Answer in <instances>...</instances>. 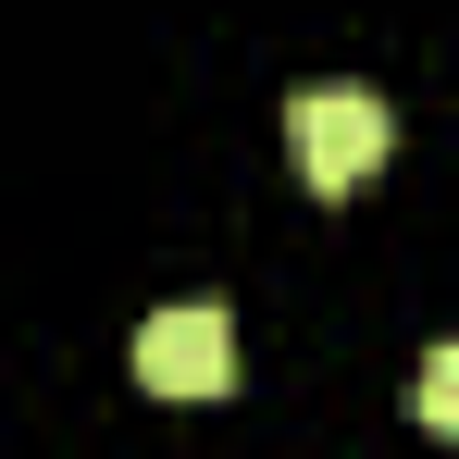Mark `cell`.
Here are the masks:
<instances>
[{
	"mask_svg": "<svg viewBox=\"0 0 459 459\" xmlns=\"http://www.w3.org/2000/svg\"><path fill=\"white\" fill-rule=\"evenodd\" d=\"M137 385H150V397H224L236 385V323L212 299L150 310V323H137Z\"/></svg>",
	"mask_w": 459,
	"mask_h": 459,
	"instance_id": "cell-2",
	"label": "cell"
},
{
	"mask_svg": "<svg viewBox=\"0 0 459 459\" xmlns=\"http://www.w3.org/2000/svg\"><path fill=\"white\" fill-rule=\"evenodd\" d=\"M410 410H422V435H459V348L422 360V397H410Z\"/></svg>",
	"mask_w": 459,
	"mask_h": 459,
	"instance_id": "cell-3",
	"label": "cell"
},
{
	"mask_svg": "<svg viewBox=\"0 0 459 459\" xmlns=\"http://www.w3.org/2000/svg\"><path fill=\"white\" fill-rule=\"evenodd\" d=\"M397 150V112H385L373 87H310L299 112H286V161H299L310 199H360Z\"/></svg>",
	"mask_w": 459,
	"mask_h": 459,
	"instance_id": "cell-1",
	"label": "cell"
}]
</instances>
